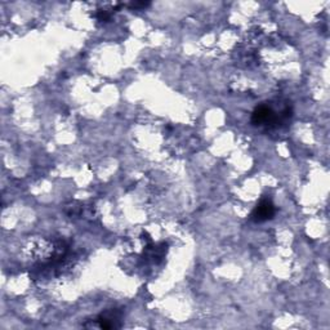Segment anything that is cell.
Here are the masks:
<instances>
[{"mask_svg": "<svg viewBox=\"0 0 330 330\" xmlns=\"http://www.w3.org/2000/svg\"><path fill=\"white\" fill-rule=\"evenodd\" d=\"M274 215H275V207L272 201L265 199L257 205V208L252 213V219L254 222H265L268 221V219H272Z\"/></svg>", "mask_w": 330, "mask_h": 330, "instance_id": "cell-1", "label": "cell"}, {"mask_svg": "<svg viewBox=\"0 0 330 330\" xmlns=\"http://www.w3.org/2000/svg\"><path fill=\"white\" fill-rule=\"evenodd\" d=\"M150 3L148 2H141V3H132L130 4V8H146V6H148Z\"/></svg>", "mask_w": 330, "mask_h": 330, "instance_id": "cell-3", "label": "cell"}, {"mask_svg": "<svg viewBox=\"0 0 330 330\" xmlns=\"http://www.w3.org/2000/svg\"><path fill=\"white\" fill-rule=\"evenodd\" d=\"M97 18H98V21L107 22V21H110V14L106 10H99L98 14H97Z\"/></svg>", "mask_w": 330, "mask_h": 330, "instance_id": "cell-2", "label": "cell"}]
</instances>
